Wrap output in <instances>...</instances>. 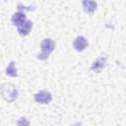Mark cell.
Here are the masks:
<instances>
[{"label":"cell","instance_id":"6da1fadb","mask_svg":"<svg viewBox=\"0 0 126 126\" xmlns=\"http://www.w3.org/2000/svg\"><path fill=\"white\" fill-rule=\"evenodd\" d=\"M41 53L38 54V59H41V60H45L48 55L51 53V51L54 49V42L50 39V38H45L42 40L41 44Z\"/></svg>","mask_w":126,"mask_h":126},{"label":"cell","instance_id":"7a4b0ae2","mask_svg":"<svg viewBox=\"0 0 126 126\" xmlns=\"http://www.w3.org/2000/svg\"><path fill=\"white\" fill-rule=\"evenodd\" d=\"M1 93H2V95L3 97L8 100V101H13L14 99L17 98L18 96V92L15 88L11 87V86H3L2 89H1Z\"/></svg>","mask_w":126,"mask_h":126},{"label":"cell","instance_id":"3957f363","mask_svg":"<svg viewBox=\"0 0 126 126\" xmlns=\"http://www.w3.org/2000/svg\"><path fill=\"white\" fill-rule=\"evenodd\" d=\"M34 99L39 103H48L51 101L52 95L47 91H40L34 94Z\"/></svg>","mask_w":126,"mask_h":126},{"label":"cell","instance_id":"277c9868","mask_svg":"<svg viewBox=\"0 0 126 126\" xmlns=\"http://www.w3.org/2000/svg\"><path fill=\"white\" fill-rule=\"evenodd\" d=\"M73 46L78 51H83L88 46V41L84 36H77L73 42Z\"/></svg>","mask_w":126,"mask_h":126},{"label":"cell","instance_id":"5b68a950","mask_svg":"<svg viewBox=\"0 0 126 126\" xmlns=\"http://www.w3.org/2000/svg\"><path fill=\"white\" fill-rule=\"evenodd\" d=\"M25 22H26V16L25 13L23 12H17L12 16V23L17 27L21 26Z\"/></svg>","mask_w":126,"mask_h":126},{"label":"cell","instance_id":"8992f818","mask_svg":"<svg viewBox=\"0 0 126 126\" xmlns=\"http://www.w3.org/2000/svg\"><path fill=\"white\" fill-rule=\"evenodd\" d=\"M105 63H106V60H105V58L104 57H99V58H97L94 63H93V65H92V67H91V69L93 70V71H95V72H99L102 68H104V66H105Z\"/></svg>","mask_w":126,"mask_h":126},{"label":"cell","instance_id":"52a82bcc","mask_svg":"<svg viewBox=\"0 0 126 126\" xmlns=\"http://www.w3.org/2000/svg\"><path fill=\"white\" fill-rule=\"evenodd\" d=\"M32 27V23L31 21H27V22H25L24 24H22L21 26L18 27V32L21 35H27L30 32Z\"/></svg>","mask_w":126,"mask_h":126},{"label":"cell","instance_id":"ba28073f","mask_svg":"<svg viewBox=\"0 0 126 126\" xmlns=\"http://www.w3.org/2000/svg\"><path fill=\"white\" fill-rule=\"evenodd\" d=\"M83 7L86 12L94 13L96 9V3L94 0H83Z\"/></svg>","mask_w":126,"mask_h":126},{"label":"cell","instance_id":"9c48e42d","mask_svg":"<svg viewBox=\"0 0 126 126\" xmlns=\"http://www.w3.org/2000/svg\"><path fill=\"white\" fill-rule=\"evenodd\" d=\"M6 74L11 76V77H16L17 76V69L15 68V63L11 62L10 65L8 66L7 70H6Z\"/></svg>","mask_w":126,"mask_h":126}]
</instances>
